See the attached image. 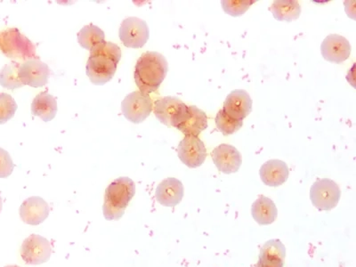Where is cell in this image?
Wrapping results in <instances>:
<instances>
[{"label": "cell", "instance_id": "5", "mask_svg": "<svg viewBox=\"0 0 356 267\" xmlns=\"http://www.w3.org/2000/svg\"><path fill=\"white\" fill-rule=\"evenodd\" d=\"M120 39L129 49H141L150 37L146 22L138 17H129L122 22L120 28Z\"/></svg>", "mask_w": 356, "mask_h": 267}, {"label": "cell", "instance_id": "20", "mask_svg": "<svg viewBox=\"0 0 356 267\" xmlns=\"http://www.w3.org/2000/svg\"><path fill=\"white\" fill-rule=\"evenodd\" d=\"M31 113L40 117L44 122H51L56 116V100L47 92H42L34 98L31 104Z\"/></svg>", "mask_w": 356, "mask_h": 267}, {"label": "cell", "instance_id": "9", "mask_svg": "<svg viewBox=\"0 0 356 267\" xmlns=\"http://www.w3.org/2000/svg\"><path fill=\"white\" fill-rule=\"evenodd\" d=\"M136 195V184L129 177H120L107 187L104 203L113 208L124 209Z\"/></svg>", "mask_w": 356, "mask_h": 267}, {"label": "cell", "instance_id": "4", "mask_svg": "<svg viewBox=\"0 0 356 267\" xmlns=\"http://www.w3.org/2000/svg\"><path fill=\"white\" fill-rule=\"evenodd\" d=\"M341 197L339 187L329 178L318 179L310 190V199L319 211H329L335 208Z\"/></svg>", "mask_w": 356, "mask_h": 267}, {"label": "cell", "instance_id": "10", "mask_svg": "<svg viewBox=\"0 0 356 267\" xmlns=\"http://www.w3.org/2000/svg\"><path fill=\"white\" fill-rule=\"evenodd\" d=\"M177 155L180 161L188 168L202 166L207 157L204 143L198 136H186L178 145Z\"/></svg>", "mask_w": 356, "mask_h": 267}, {"label": "cell", "instance_id": "21", "mask_svg": "<svg viewBox=\"0 0 356 267\" xmlns=\"http://www.w3.org/2000/svg\"><path fill=\"white\" fill-rule=\"evenodd\" d=\"M252 217L260 225H271L277 218V208L271 199L266 196H260L253 203L251 209Z\"/></svg>", "mask_w": 356, "mask_h": 267}, {"label": "cell", "instance_id": "11", "mask_svg": "<svg viewBox=\"0 0 356 267\" xmlns=\"http://www.w3.org/2000/svg\"><path fill=\"white\" fill-rule=\"evenodd\" d=\"M18 75L22 85L41 88L49 81L50 70L49 67L40 59H31L20 65Z\"/></svg>", "mask_w": 356, "mask_h": 267}, {"label": "cell", "instance_id": "17", "mask_svg": "<svg viewBox=\"0 0 356 267\" xmlns=\"http://www.w3.org/2000/svg\"><path fill=\"white\" fill-rule=\"evenodd\" d=\"M208 128V117L204 111L195 106H188L183 122L177 127L186 136H198Z\"/></svg>", "mask_w": 356, "mask_h": 267}, {"label": "cell", "instance_id": "27", "mask_svg": "<svg viewBox=\"0 0 356 267\" xmlns=\"http://www.w3.org/2000/svg\"><path fill=\"white\" fill-rule=\"evenodd\" d=\"M255 1H222V8L227 14L237 17L243 15Z\"/></svg>", "mask_w": 356, "mask_h": 267}, {"label": "cell", "instance_id": "25", "mask_svg": "<svg viewBox=\"0 0 356 267\" xmlns=\"http://www.w3.org/2000/svg\"><path fill=\"white\" fill-rule=\"evenodd\" d=\"M216 124H217L218 129L220 130L222 135L229 136L239 131L243 125V122L228 116L225 111L222 109L218 111L217 116H216Z\"/></svg>", "mask_w": 356, "mask_h": 267}, {"label": "cell", "instance_id": "19", "mask_svg": "<svg viewBox=\"0 0 356 267\" xmlns=\"http://www.w3.org/2000/svg\"><path fill=\"white\" fill-rule=\"evenodd\" d=\"M286 249L278 240L267 241L260 250L256 267H284Z\"/></svg>", "mask_w": 356, "mask_h": 267}, {"label": "cell", "instance_id": "13", "mask_svg": "<svg viewBox=\"0 0 356 267\" xmlns=\"http://www.w3.org/2000/svg\"><path fill=\"white\" fill-rule=\"evenodd\" d=\"M213 162L219 171L225 174L237 172L241 166V155L234 146L222 144L211 154Z\"/></svg>", "mask_w": 356, "mask_h": 267}, {"label": "cell", "instance_id": "23", "mask_svg": "<svg viewBox=\"0 0 356 267\" xmlns=\"http://www.w3.org/2000/svg\"><path fill=\"white\" fill-rule=\"evenodd\" d=\"M78 41L81 47L92 51L106 42V36L100 28L90 24L81 29L78 33Z\"/></svg>", "mask_w": 356, "mask_h": 267}, {"label": "cell", "instance_id": "7", "mask_svg": "<svg viewBox=\"0 0 356 267\" xmlns=\"http://www.w3.org/2000/svg\"><path fill=\"white\" fill-rule=\"evenodd\" d=\"M122 111L123 115L130 122L140 124L150 115L152 111V101L149 95L135 91L124 98Z\"/></svg>", "mask_w": 356, "mask_h": 267}, {"label": "cell", "instance_id": "1", "mask_svg": "<svg viewBox=\"0 0 356 267\" xmlns=\"http://www.w3.org/2000/svg\"><path fill=\"white\" fill-rule=\"evenodd\" d=\"M122 50L116 44L104 42L90 51L87 63V75L92 83L103 86L115 74Z\"/></svg>", "mask_w": 356, "mask_h": 267}, {"label": "cell", "instance_id": "26", "mask_svg": "<svg viewBox=\"0 0 356 267\" xmlns=\"http://www.w3.org/2000/svg\"><path fill=\"white\" fill-rule=\"evenodd\" d=\"M17 104L10 95L0 93V125L11 120L17 113Z\"/></svg>", "mask_w": 356, "mask_h": 267}, {"label": "cell", "instance_id": "14", "mask_svg": "<svg viewBox=\"0 0 356 267\" xmlns=\"http://www.w3.org/2000/svg\"><path fill=\"white\" fill-rule=\"evenodd\" d=\"M252 99L248 92L238 89L228 95L222 110L228 116L243 122L252 111Z\"/></svg>", "mask_w": 356, "mask_h": 267}, {"label": "cell", "instance_id": "12", "mask_svg": "<svg viewBox=\"0 0 356 267\" xmlns=\"http://www.w3.org/2000/svg\"><path fill=\"white\" fill-rule=\"evenodd\" d=\"M321 52L326 61L342 63L350 56L351 44L346 38L332 34L323 40L321 46Z\"/></svg>", "mask_w": 356, "mask_h": 267}, {"label": "cell", "instance_id": "6", "mask_svg": "<svg viewBox=\"0 0 356 267\" xmlns=\"http://www.w3.org/2000/svg\"><path fill=\"white\" fill-rule=\"evenodd\" d=\"M187 108L188 106L177 97H167L155 102L154 113L164 125L177 128L183 122Z\"/></svg>", "mask_w": 356, "mask_h": 267}, {"label": "cell", "instance_id": "22", "mask_svg": "<svg viewBox=\"0 0 356 267\" xmlns=\"http://www.w3.org/2000/svg\"><path fill=\"white\" fill-rule=\"evenodd\" d=\"M270 10L277 21L291 22L297 20L301 15L300 3L294 0H276Z\"/></svg>", "mask_w": 356, "mask_h": 267}, {"label": "cell", "instance_id": "18", "mask_svg": "<svg viewBox=\"0 0 356 267\" xmlns=\"http://www.w3.org/2000/svg\"><path fill=\"white\" fill-rule=\"evenodd\" d=\"M289 168L285 162L279 160L266 161L260 168L259 175L263 183L268 186L277 187L289 178Z\"/></svg>", "mask_w": 356, "mask_h": 267}, {"label": "cell", "instance_id": "29", "mask_svg": "<svg viewBox=\"0 0 356 267\" xmlns=\"http://www.w3.org/2000/svg\"><path fill=\"white\" fill-rule=\"evenodd\" d=\"M103 212L106 220H119V219L123 217L125 211L113 208V207L107 204V203H104Z\"/></svg>", "mask_w": 356, "mask_h": 267}, {"label": "cell", "instance_id": "16", "mask_svg": "<svg viewBox=\"0 0 356 267\" xmlns=\"http://www.w3.org/2000/svg\"><path fill=\"white\" fill-rule=\"evenodd\" d=\"M158 202L165 207H175L181 202L184 197V186L180 180L168 177L159 184L155 193Z\"/></svg>", "mask_w": 356, "mask_h": 267}, {"label": "cell", "instance_id": "15", "mask_svg": "<svg viewBox=\"0 0 356 267\" xmlns=\"http://www.w3.org/2000/svg\"><path fill=\"white\" fill-rule=\"evenodd\" d=\"M49 216V206L40 197H31L25 200L20 207L22 220L31 225L42 224Z\"/></svg>", "mask_w": 356, "mask_h": 267}, {"label": "cell", "instance_id": "2", "mask_svg": "<svg viewBox=\"0 0 356 267\" xmlns=\"http://www.w3.org/2000/svg\"><path fill=\"white\" fill-rule=\"evenodd\" d=\"M168 71L166 58L158 52H146L136 65L135 81L143 94L149 95L157 90Z\"/></svg>", "mask_w": 356, "mask_h": 267}, {"label": "cell", "instance_id": "30", "mask_svg": "<svg viewBox=\"0 0 356 267\" xmlns=\"http://www.w3.org/2000/svg\"><path fill=\"white\" fill-rule=\"evenodd\" d=\"M2 207H3L2 199H1V196H0V212H1V211H2Z\"/></svg>", "mask_w": 356, "mask_h": 267}, {"label": "cell", "instance_id": "31", "mask_svg": "<svg viewBox=\"0 0 356 267\" xmlns=\"http://www.w3.org/2000/svg\"><path fill=\"white\" fill-rule=\"evenodd\" d=\"M5 267H20V266H5Z\"/></svg>", "mask_w": 356, "mask_h": 267}, {"label": "cell", "instance_id": "24", "mask_svg": "<svg viewBox=\"0 0 356 267\" xmlns=\"http://www.w3.org/2000/svg\"><path fill=\"white\" fill-rule=\"evenodd\" d=\"M19 68H20L19 63L12 62L2 69V71L0 72V85L3 88L14 90V89L22 88L24 86L19 79Z\"/></svg>", "mask_w": 356, "mask_h": 267}, {"label": "cell", "instance_id": "8", "mask_svg": "<svg viewBox=\"0 0 356 267\" xmlns=\"http://www.w3.org/2000/svg\"><path fill=\"white\" fill-rule=\"evenodd\" d=\"M52 247L49 241L39 234H33L24 241L21 256L28 265H41L49 261Z\"/></svg>", "mask_w": 356, "mask_h": 267}, {"label": "cell", "instance_id": "3", "mask_svg": "<svg viewBox=\"0 0 356 267\" xmlns=\"http://www.w3.org/2000/svg\"><path fill=\"white\" fill-rule=\"evenodd\" d=\"M0 50L12 59L31 60L36 57V47L17 28L0 33Z\"/></svg>", "mask_w": 356, "mask_h": 267}, {"label": "cell", "instance_id": "28", "mask_svg": "<svg viewBox=\"0 0 356 267\" xmlns=\"http://www.w3.org/2000/svg\"><path fill=\"white\" fill-rule=\"evenodd\" d=\"M15 164L10 155L4 149L0 148V178L10 176L14 171Z\"/></svg>", "mask_w": 356, "mask_h": 267}]
</instances>
